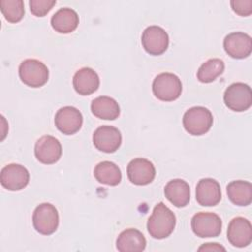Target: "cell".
<instances>
[{"label": "cell", "mask_w": 252, "mask_h": 252, "mask_svg": "<svg viewBox=\"0 0 252 252\" xmlns=\"http://www.w3.org/2000/svg\"><path fill=\"white\" fill-rule=\"evenodd\" d=\"M176 218L173 212L162 202L155 206L147 222L150 235L156 239L168 237L174 230Z\"/></svg>", "instance_id": "1"}, {"label": "cell", "mask_w": 252, "mask_h": 252, "mask_svg": "<svg viewBox=\"0 0 252 252\" xmlns=\"http://www.w3.org/2000/svg\"><path fill=\"white\" fill-rule=\"evenodd\" d=\"M213 114L204 106L189 108L183 115V126L193 136H201L207 133L213 125Z\"/></svg>", "instance_id": "2"}, {"label": "cell", "mask_w": 252, "mask_h": 252, "mask_svg": "<svg viewBox=\"0 0 252 252\" xmlns=\"http://www.w3.org/2000/svg\"><path fill=\"white\" fill-rule=\"evenodd\" d=\"M153 93L157 98L162 101L177 99L182 92L180 79L172 73H160L153 82Z\"/></svg>", "instance_id": "3"}, {"label": "cell", "mask_w": 252, "mask_h": 252, "mask_svg": "<svg viewBox=\"0 0 252 252\" xmlns=\"http://www.w3.org/2000/svg\"><path fill=\"white\" fill-rule=\"evenodd\" d=\"M19 76L24 84L32 88L42 87L49 77L48 68L36 59H26L19 66Z\"/></svg>", "instance_id": "4"}, {"label": "cell", "mask_w": 252, "mask_h": 252, "mask_svg": "<svg viewBox=\"0 0 252 252\" xmlns=\"http://www.w3.org/2000/svg\"><path fill=\"white\" fill-rule=\"evenodd\" d=\"M32 224L40 234L49 235L55 232L59 224V215L56 208L50 203L38 205L32 215Z\"/></svg>", "instance_id": "5"}, {"label": "cell", "mask_w": 252, "mask_h": 252, "mask_svg": "<svg viewBox=\"0 0 252 252\" xmlns=\"http://www.w3.org/2000/svg\"><path fill=\"white\" fill-rule=\"evenodd\" d=\"M223 100L225 105L237 112L247 110L252 104V92L250 87L244 83H233L226 88Z\"/></svg>", "instance_id": "6"}, {"label": "cell", "mask_w": 252, "mask_h": 252, "mask_svg": "<svg viewBox=\"0 0 252 252\" xmlns=\"http://www.w3.org/2000/svg\"><path fill=\"white\" fill-rule=\"evenodd\" d=\"M222 222L220 218L211 212H200L193 216L191 227L193 232L202 238L217 237L221 232Z\"/></svg>", "instance_id": "7"}, {"label": "cell", "mask_w": 252, "mask_h": 252, "mask_svg": "<svg viewBox=\"0 0 252 252\" xmlns=\"http://www.w3.org/2000/svg\"><path fill=\"white\" fill-rule=\"evenodd\" d=\"M142 45L151 55H160L168 47L169 38L167 32L158 26L148 27L142 34Z\"/></svg>", "instance_id": "8"}, {"label": "cell", "mask_w": 252, "mask_h": 252, "mask_svg": "<svg viewBox=\"0 0 252 252\" xmlns=\"http://www.w3.org/2000/svg\"><path fill=\"white\" fill-rule=\"evenodd\" d=\"M0 181L3 187L10 191L24 189L30 181L28 169L18 163H10L4 166L0 173Z\"/></svg>", "instance_id": "9"}, {"label": "cell", "mask_w": 252, "mask_h": 252, "mask_svg": "<svg viewBox=\"0 0 252 252\" xmlns=\"http://www.w3.org/2000/svg\"><path fill=\"white\" fill-rule=\"evenodd\" d=\"M93 142L94 147L103 153L116 152L122 142V136L120 131L109 125H103L94 131L93 135Z\"/></svg>", "instance_id": "10"}, {"label": "cell", "mask_w": 252, "mask_h": 252, "mask_svg": "<svg viewBox=\"0 0 252 252\" xmlns=\"http://www.w3.org/2000/svg\"><path fill=\"white\" fill-rule=\"evenodd\" d=\"M54 123L56 128L65 135L77 133L83 124V115L74 106L61 107L55 114Z\"/></svg>", "instance_id": "11"}, {"label": "cell", "mask_w": 252, "mask_h": 252, "mask_svg": "<svg viewBox=\"0 0 252 252\" xmlns=\"http://www.w3.org/2000/svg\"><path fill=\"white\" fill-rule=\"evenodd\" d=\"M35 158L44 164L57 162L62 155L60 142L53 136L45 135L39 138L34 146Z\"/></svg>", "instance_id": "12"}, {"label": "cell", "mask_w": 252, "mask_h": 252, "mask_svg": "<svg viewBox=\"0 0 252 252\" xmlns=\"http://www.w3.org/2000/svg\"><path fill=\"white\" fill-rule=\"evenodd\" d=\"M223 48L230 57L243 59L251 54L252 39L250 35L245 32H231L224 37Z\"/></svg>", "instance_id": "13"}, {"label": "cell", "mask_w": 252, "mask_h": 252, "mask_svg": "<svg viewBox=\"0 0 252 252\" xmlns=\"http://www.w3.org/2000/svg\"><path fill=\"white\" fill-rule=\"evenodd\" d=\"M127 175L129 180L135 185H147L151 183L156 176L154 164L143 158L132 159L127 166Z\"/></svg>", "instance_id": "14"}, {"label": "cell", "mask_w": 252, "mask_h": 252, "mask_svg": "<svg viewBox=\"0 0 252 252\" xmlns=\"http://www.w3.org/2000/svg\"><path fill=\"white\" fill-rule=\"evenodd\" d=\"M227 239L235 247H245L252 241V226L243 217L232 219L227 228Z\"/></svg>", "instance_id": "15"}, {"label": "cell", "mask_w": 252, "mask_h": 252, "mask_svg": "<svg viewBox=\"0 0 252 252\" xmlns=\"http://www.w3.org/2000/svg\"><path fill=\"white\" fill-rule=\"evenodd\" d=\"M221 199L219 182L213 178H203L196 186V200L204 207L216 206Z\"/></svg>", "instance_id": "16"}, {"label": "cell", "mask_w": 252, "mask_h": 252, "mask_svg": "<svg viewBox=\"0 0 252 252\" xmlns=\"http://www.w3.org/2000/svg\"><path fill=\"white\" fill-rule=\"evenodd\" d=\"M73 87L79 94H92L99 87V77L92 68H81L73 77Z\"/></svg>", "instance_id": "17"}, {"label": "cell", "mask_w": 252, "mask_h": 252, "mask_svg": "<svg viewBox=\"0 0 252 252\" xmlns=\"http://www.w3.org/2000/svg\"><path fill=\"white\" fill-rule=\"evenodd\" d=\"M164 195L175 207H185L190 201L189 184L183 179H172L166 183L164 187Z\"/></svg>", "instance_id": "18"}, {"label": "cell", "mask_w": 252, "mask_h": 252, "mask_svg": "<svg viewBox=\"0 0 252 252\" xmlns=\"http://www.w3.org/2000/svg\"><path fill=\"white\" fill-rule=\"evenodd\" d=\"M146 238L136 228L123 230L116 239V248L120 252H141L146 248Z\"/></svg>", "instance_id": "19"}, {"label": "cell", "mask_w": 252, "mask_h": 252, "mask_svg": "<svg viewBox=\"0 0 252 252\" xmlns=\"http://www.w3.org/2000/svg\"><path fill=\"white\" fill-rule=\"evenodd\" d=\"M79 16L71 8H61L51 18V27L60 33H69L77 29Z\"/></svg>", "instance_id": "20"}, {"label": "cell", "mask_w": 252, "mask_h": 252, "mask_svg": "<svg viewBox=\"0 0 252 252\" xmlns=\"http://www.w3.org/2000/svg\"><path fill=\"white\" fill-rule=\"evenodd\" d=\"M92 112L94 116L104 120H114L120 114V107L118 102L106 95L97 96L92 101Z\"/></svg>", "instance_id": "21"}, {"label": "cell", "mask_w": 252, "mask_h": 252, "mask_svg": "<svg viewBox=\"0 0 252 252\" xmlns=\"http://www.w3.org/2000/svg\"><path fill=\"white\" fill-rule=\"evenodd\" d=\"M226 193L229 200L237 206H248L252 202V185L248 181L234 180L227 184Z\"/></svg>", "instance_id": "22"}, {"label": "cell", "mask_w": 252, "mask_h": 252, "mask_svg": "<svg viewBox=\"0 0 252 252\" xmlns=\"http://www.w3.org/2000/svg\"><path fill=\"white\" fill-rule=\"evenodd\" d=\"M94 174L99 183L110 186L118 185L122 179L120 168L114 162L108 160L97 163L94 167Z\"/></svg>", "instance_id": "23"}, {"label": "cell", "mask_w": 252, "mask_h": 252, "mask_svg": "<svg viewBox=\"0 0 252 252\" xmlns=\"http://www.w3.org/2000/svg\"><path fill=\"white\" fill-rule=\"evenodd\" d=\"M224 71V63L220 58H212L203 63L197 72V78L202 83H211Z\"/></svg>", "instance_id": "24"}, {"label": "cell", "mask_w": 252, "mask_h": 252, "mask_svg": "<svg viewBox=\"0 0 252 252\" xmlns=\"http://www.w3.org/2000/svg\"><path fill=\"white\" fill-rule=\"evenodd\" d=\"M0 9L5 19L10 23L20 22L25 14L22 0H1Z\"/></svg>", "instance_id": "25"}, {"label": "cell", "mask_w": 252, "mask_h": 252, "mask_svg": "<svg viewBox=\"0 0 252 252\" xmlns=\"http://www.w3.org/2000/svg\"><path fill=\"white\" fill-rule=\"evenodd\" d=\"M31 12L36 17L45 16L56 4V0H31L29 2Z\"/></svg>", "instance_id": "26"}, {"label": "cell", "mask_w": 252, "mask_h": 252, "mask_svg": "<svg viewBox=\"0 0 252 252\" xmlns=\"http://www.w3.org/2000/svg\"><path fill=\"white\" fill-rule=\"evenodd\" d=\"M232 10L239 16H249L252 13V0H232L230 1Z\"/></svg>", "instance_id": "27"}, {"label": "cell", "mask_w": 252, "mask_h": 252, "mask_svg": "<svg viewBox=\"0 0 252 252\" xmlns=\"http://www.w3.org/2000/svg\"><path fill=\"white\" fill-rule=\"evenodd\" d=\"M199 251L205 250V251H225V248L222 247L221 245H220L219 243H205L204 245H202L201 247H199L198 249Z\"/></svg>", "instance_id": "28"}]
</instances>
